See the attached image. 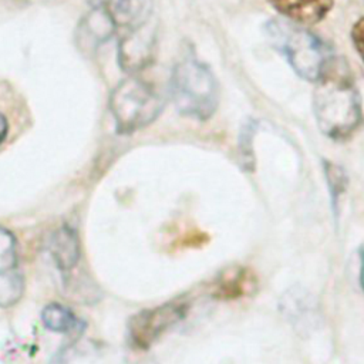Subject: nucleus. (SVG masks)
<instances>
[{"instance_id": "1", "label": "nucleus", "mask_w": 364, "mask_h": 364, "mask_svg": "<svg viewBox=\"0 0 364 364\" xmlns=\"http://www.w3.org/2000/svg\"><path fill=\"white\" fill-rule=\"evenodd\" d=\"M313 112L320 131L331 139L348 138L361 124V101L348 65L334 58L316 81Z\"/></svg>"}, {"instance_id": "2", "label": "nucleus", "mask_w": 364, "mask_h": 364, "mask_svg": "<svg viewBox=\"0 0 364 364\" xmlns=\"http://www.w3.org/2000/svg\"><path fill=\"white\" fill-rule=\"evenodd\" d=\"M267 33L294 73L307 81L316 82L336 58L323 38L297 24L273 20L267 24Z\"/></svg>"}, {"instance_id": "3", "label": "nucleus", "mask_w": 364, "mask_h": 364, "mask_svg": "<svg viewBox=\"0 0 364 364\" xmlns=\"http://www.w3.org/2000/svg\"><path fill=\"white\" fill-rule=\"evenodd\" d=\"M171 95L176 109L189 118L208 119L219 102L216 78L195 55L183 57L172 71Z\"/></svg>"}, {"instance_id": "4", "label": "nucleus", "mask_w": 364, "mask_h": 364, "mask_svg": "<svg viewBox=\"0 0 364 364\" xmlns=\"http://www.w3.org/2000/svg\"><path fill=\"white\" fill-rule=\"evenodd\" d=\"M164 108L162 97L146 81L128 77L109 94V109L118 134H132L154 122Z\"/></svg>"}, {"instance_id": "5", "label": "nucleus", "mask_w": 364, "mask_h": 364, "mask_svg": "<svg viewBox=\"0 0 364 364\" xmlns=\"http://www.w3.org/2000/svg\"><path fill=\"white\" fill-rule=\"evenodd\" d=\"M188 311L189 303L178 299L136 313L128 323L131 343L141 350L149 348L165 331L182 321Z\"/></svg>"}, {"instance_id": "6", "label": "nucleus", "mask_w": 364, "mask_h": 364, "mask_svg": "<svg viewBox=\"0 0 364 364\" xmlns=\"http://www.w3.org/2000/svg\"><path fill=\"white\" fill-rule=\"evenodd\" d=\"M24 277L18 266L16 236L0 226V307L7 309L20 301Z\"/></svg>"}, {"instance_id": "7", "label": "nucleus", "mask_w": 364, "mask_h": 364, "mask_svg": "<svg viewBox=\"0 0 364 364\" xmlns=\"http://www.w3.org/2000/svg\"><path fill=\"white\" fill-rule=\"evenodd\" d=\"M146 24L127 31L119 41L118 63L127 73H136L145 68L154 58L155 36L145 28Z\"/></svg>"}, {"instance_id": "8", "label": "nucleus", "mask_w": 364, "mask_h": 364, "mask_svg": "<svg viewBox=\"0 0 364 364\" xmlns=\"http://www.w3.org/2000/svg\"><path fill=\"white\" fill-rule=\"evenodd\" d=\"M257 289L256 274L245 266L223 269L210 284V294L220 300H233L250 296Z\"/></svg>"}, {"instance_id": "9", "label": "nucleus", "mask_w": 364, "mask_h": 364, "mask_svg": "<svg viewBox=\"0 0 364 364\" xmlns=\"http://www.w3.org/2000/svg\"><path fill=\"white\" fill-rule=\"evenodd\" d=\"M283 17L296 24L313 26L326 18L331 11L334 0H267Z\"/></svg>"}, {"instance_id": "10", "label": "nucleus", "mask_w": 364, "mask_h": 364, "mask_svg": "<svg viewBox=\"0 0 364 364\" xmlns=\"http://www.w3.org/2000/svg\"><path fill=\"white\" fill-rule=\"evenodd\" d=\"M50 255L61 273H70L80 262V239L71 226L58 228L50 237Z\"/></svg>"}, {"instance_id": "11", "label": "nucleus", "mask_w": 364, "mask_h": 364, "mask_svg": "<svg viewBox=\"0 0 364 364\" xmlns=\"http://www.w3.org/2000/svg\"><path fill=\"white\" fill-rule=\"evenodd\" d=\"M41 321L46 328L54 333H70L80 326L73 311L58 303H50L41 310Z\"/></svg>"}, {"instance_id": "12", "label": "nucleus", "mask_w": 364, "mask_h": 364, "mask_svg": "<svg viewBox=\"0 0 364 364\" xmlns=\"http://www.w3.org/2000/svg\"><path fill=\"white\" fill-rule=\"evenodd\" d=\"M323 166H324L327 186L330 191L331 206L337 208L340 196L344 193V191L347 188V173L340 165L330 162V161H324Z\"/></svg>"}, {"instance_id": "13", "label": "nucleus", "mask_w": 364, "mask_h": 364, "mask_svg": "<svg viewBox=\"0 0 364 364\" xmlns=\"http://www.w3.org/2000/svg\"><path fill=\"white\" fill-rule=\"evenodd\" d=\"M351 41L354 44L355 51L358 53V55L361 57L363 63H364V16L360 17L351 27Z\"/></svg>"}, {"instance_id": "14", "label": "nucleus", "mask_w": 364, "mask_h": 364, "mask_svg": "<svg viewBox=\"0 0 364 364\" xmlns=\"http://www.w3.org/2000/svg\"><path fill=\"white\" fill-rule=\"evenodd\" d=\"M9 134V121L7 118L0 112V145L6 141Z\"/></svg>"}]
</instances>
